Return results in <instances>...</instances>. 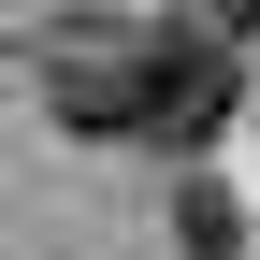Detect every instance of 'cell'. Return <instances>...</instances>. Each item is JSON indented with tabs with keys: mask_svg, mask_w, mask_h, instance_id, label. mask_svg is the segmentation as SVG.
I'll return each instance as SVG.
<instances>
[{
	"mask_svg": "<svg viewBox=\"0 0 260 260\" xmlns=\"http://www.w3.org/2000/svg\"><path fill=\"white\" fill-rule=\"evenodd\" d=\"M44 116L58 130H87V145H145V87H159V29H130V15H73V29H44Z\"/></svg>",
	"mask_w": 260,
	"mask_h": 260,
	"instance_id": "6da1fadb",
	"label": "cell"
},
{
	"mask_svg": "<svg viewBox=\"0 0 260 260\" xmlns=\"http://www.w3.org/2000/svg\"><path fill=\"white\" fill-rule=\"evenodd\" d=\"M246 102V58L232 44H203V29H159V87H145V145L159 159H203L217 130H232Z\"/></svg>",
	"mask_w": 260,
	"mask_h": 260,
	"instance_id": "7a4b0ae2",
	"label": "cell"
},
{
	"mask_svg": "<svg viewBox=\"0 0 260 260\" xmlns=\"http://www.w3.org/2000/svg\"><path fill=\"white\" fill-rule=\"evenodd\" d=\"M174 246H188V260H232V246H246V217H232V188H217V174L174 188Z\"/></svg>",
	"mask_w": 260,
	"mask_h": 260,
	"instance_id": "3957f363",
	"label": "cell"
},
{
	"mask_svg": "<svg viewBox=\"0 0 260 260\" xmlns=\"http://www.w3.org/2000/svg\"><path fill=\"white\" fill-rule=\"evenodd\" d=\"M188 29H203V44H246V29H260V0H188Z\"/></svg>",
	"mask_w": 260,
	"mask_h": 260,
	"instance_id": "277c9868",
	"label": "cell"
}]
</instances>
